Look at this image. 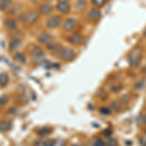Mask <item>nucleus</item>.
I'll list each match as a JSON object with an SVG mask.
<instances>
[{
  "label": "nucleus",
  "instance_id": "7ed1b4c3",
  "mask_svg": "<svg viewBox=\"0 0 146 146\" xmlns=\"http://www.w3.org/2000/svg\"><path fill=\"white\" fill-rule=\"evenodd\" d=\"M100 16H101V13H100V8L95 7V8L91 9V10L88 12V14H87V19H88L89 21H91V22H96V21H98L100 19Z\"/></svg>",
  "mask_w": 146,
  "mask_h": 146
},
{
  "label": "nucleus",
  "instance_id": "20e7f679",
  "mask_svg": "<svg viewBox=\"0 0 146 146\" xmlns=\"http://www.w3.org/2000/svg\"><path fill=\"white\" fill-rule=\"evenodd\" d=\"M77 25V21L74 20L73 18H68L66 20L63 22L62 23V28L64 31L66 32H69V31H72Z\"/></svg>",
  "mask_w": 146,
  "mask_h": 146
},
{
  "label": "nucleus",
  "instance_id": "aec40b11",
  "mask_svg": "<svg viewBox=\"0 0 146 146\" xmlns=\"http://www.w3.org/2000/svg\"><path fill=\"white\" fill-rule=\"evenodd\" d=\"M106 1L107 0H92V3L96 8H100V7H103L106 4Z\"/></svg>",
  "mask_w": 146,
  "mask_h": 146
},
{
  "label": "nucleus",
  "instance_id": "72a5a7b5",
  "mask_svg": "<svg viewBox=\"0 0 146 146\" xmlns=\"http://www.w3.org/2000/svg\"><path fill=\"white\" fill-rule=\"evenodd\" d=\"M44 1H46V2H50V1H52V0H44Z\"/></svg>",
  "mask_w": 146,
  "mask_h": 146
},
{
  "label": "nucleus",
  "instance_id": "dca6fc26",
  "mask_svg": "<svg viewBox=\"0 0 146 146\" xmlns=\"http://www.w3.org/2000/svg\"><path fill=\"white\" fill-rule=\"evenodd\" d=\"M87 1L86 0H78V1L75 3V9L78 11H83L87 8Z\"/></svg>",
  "mask_w": 146,
  "mask_h": 146
},
{
  "label": "nucleus",
  "instance_id": "6ab92c4d",
  "mask_svg": "<svg viewBox=\"0 0 146 146\" xmlns=\"http://www.w3.org/2000/svg\"><path fill=\"white\" fill-rule=\"evenodd\" d=\"M14 58H15V60H17V62L20 63H25V60H27L25 56L23 55V53H17L15 56H14Z\"/></svg>",
  "mask_w": 146,
  "mask_h": 146
},
{
  "label": "nucleus",
  "instance_id": "f03ea898",
  "mask_svg": "<svg viewBox=\"0 0 146 146\" xmlns=\"http://www.w3.org/2000/svg\"><path fill=\"white\" fill-rule=\"evenodd\" d=\"M75 56H76V54L71 48H63L58 54V58L62 60L63 62H70L75 58Z\"/></svg>",
  "mask_w": 146,
  "mask_h": 146
},
{
  "label": "nucleus",
  "instance_id": "b1692460",
  "mask_svg": "<svg viewBox=\"0 0 146 146\" xmlns=\"http://www.w3.org/2000/svg\"><path fill=\"white\" fill-rule=\"evenodd\" d=\"M44 146H55V140L48 139V140L44 141Z\"/></svg>",
  "mask_w": 146,
  "mask_h": 146
},
{
  "label": "nucleus",
  "instance_id": "cd10ccee",
  "mask_svg": "<svg viewBox=\"0 0 146 146\" xmlns=\"http://www.w3.org/2000/svg\"><path fill=\"white\" fill-rule=\"evenodd\" d=\"M35 146H44V142L41 140H37L36 142H35Z\"/></svg>",
  "mask_w": 146,
  "mask_h": 146
},
{
  "label": "nucleus",
  "instance_id": "a878e982",
  "mask_svg": "<svg viewBox=\"0 0 146 146\" xmlns=\"http://www.w3.org/2000/svg\"><path fill=\"white\" fill-rule=\"evenodd\" d=\"M6 102H7V98H6L5 96H0V105H4V104H6Z\"/></svg>",
  "mask_w": 146,
  "mask_h": 146
},
{
  "label": "nucleus",
  "instance_id": "7c9ffc66",
  "mask_svg": "<svg viewBox=\"0 0 146 146\" xmlns=\"http://www.w3.org/2000/svg\"><path fill=\"white\" fill-rule=\"evenodd\" d=\"M68 1H69V0H58V3H62V2H66V3H67Z\"/></svg>",
  "mask_w": 146,
  "mask_h": 146
},
{
  "label": "nucleus",
  "instance_id": "f8f14e48",
  "mask_svg": "<svg viewBox=\"0 0 146 146\" xmlns=\"http://www.w3.org/2000/svg\"><path fill=\"white\" fill-rule=\"evenodd\" d=\"M22 46V41L20 39H14L10 42V45H9V49L11 51H16L18 49H20V47Z\"/></svg>",
  "mask_w": 146,
  "mask_h": 146
},
{
  "label": "nucleus",
  "instance_id": "412c9836",
  "mask_svg": "<svg viewBox=\"0 0 146 146\" xmlns=\"http://www.w3.org/2000/svg\"><path fill=\"white\" fill-rule=\"evenodd\" d=\"M51 131H52V129L49 128H42L38 131V135L40 136H46V135H50Z\"/></svg>",
  "mask_w": 146,
  "mask_h": 146
},
{
  "label": "nucleus",
  "instance_id": "39448f33",
  "mask_svg": "<svg viewBox=\"0 0 146 146\" xmlns=\"http://www.w3.org/2000/svg\"><path fill=\"white\" fill-rule=\"evenodd\" d=\"M38 41L41 44H44V45L48 46L53 43L54 38L50 33H48V32H43V33H41L38 36Z\"/></svg>",
  "mask_w": 146,
  "mask_h": 146
},
{
  "label": "nucleus",
  "instance_id": "1a4fd4ad",
  "mask_svg": "<svg viewBox=\"0 0 146 146\" xmlns=\"http://www.w3.org/2000/svg\"><path fill=\"white\" fill-rule=\"evenodd\" d=\"M56 10L60 12V14H67L70 12V5L66 2H62V3H58L56 6Z\"/></svg>",
  "mask_w": 146,
  "mask_h": 146
},
{
  "label": "nucleus",
  "instance_id": "423d86ee",
  "mask_svg": "<svg viewBox=\"0 0 146 146\" xmlns=\"http://www.w3.org/2000/svg\"><path fill=\"white\" fill-rule=\"evenodd\" d=\"M62 23V18L58 16H53L47 21V27L49 28H56L58 27Z\"/></svg>",
  "mask_w": 146,
  "mask_h": 146
},
{
  "label": "nucleus",
  "instance_id": "473e14b6",
  "mask_svg": "<svg viewBox=\"0 0 146 146\" xmlns=\"http://www.w3.org/2000/svg\"><path fill=\"white\" fill-rule=\"evenodd\" d=\"M143 122H144V123L146 124V115L144 116V118H143Z\"/></svg>",
  "mask_w": 146,
  "mask_h": 146
},
{
  "label": "nucleus",
  "instance_id": "f704fd0d",
  "mask_svg": "<svg viewBox=\"0 0 146 146\" xmlns=\"http://www.w3.org/2000/svg\"><path fill=\"white\" fill-rule=\"evenodd\" d=\"M72 146H79V145H77V144H74V145H72Z\"/></svg>",
  "mask_w": 146,
  "mask_h": 146
},
{
  "label": "nucleus",
  "instance_id": "393cba45",
  "mask_svg": "<svg viewBox=\"0 0 146 146\" xmlns=\"http://www.w3.org/2000/svg\"><path fill=\"white\" fill-rule=\"evenodd\" d=\"M100 112L102 113V114H104V115H109L111 111H110V110L108 109V108L103 107V108H101V109H100Z\"/></svg>",
  "mask_w": 146,
  "mask_h": 146
},
{
  "label": "nucleus",
  "instance_id": "c9c22d12",
  "mask_svg": "<svg viewBox=\"0 0 146 146\" xmlns=\"http://www.w3.org/2000/svg\"><path fill=\"white\" fill-rule=\"evenodd\" d=\"M145 135H146V131H145Z\"/></svg>",
  "mask_w": 146,
  "mask_h": 146
},
{
  "label": "nucleus",
  "instance_id": "bb28decb",
  "mask_svg": "<svg viewBox=\"0 0 146 146\" xmlns=\"http://www.w3.org/2000/svg\"><path fill=\"white\" fill-rule=\"evenodd\" d=\"M107 146H116V140H115V139H110L107 142Z\"/></svg>",
  "mask_w": 146,
  "mask_h": 146
},
{
  "label": "nucleus",
  "instance_id": "9b49d317",
  "mask_svg": "<svg viewBox=\"0 0 146 146\" xmlns=\"http://www.w3.org/2000/svg\"><path fill=\"white\" fill-rule=\"evenodd\" d=\"M12 127V123L8 120H3V121L0 122V131L4 133V131H7L11 129Z\"/></svg>",
  "mask_w": 146,
  "mask_h": 146
},
{
  "label": "nucleus",
  "instance_id": "0eeeda50",
  "mask_svg": "<svg viewBox=\"0 0 146 146\" xmlns=\"http://www.w3.org/2000/svg\"><path fill=\"white\" fill-rule=\"evenodd\" d=\"M68 41L72 45H80L83 42V36L80 33H72L68 37Z\"/></svg>",
  "mask_w": 146,
  "mask_h": 146
},
{
  "label": "nucleus",
  "instance_id": "9d476101",
  "mask_svg": "<svg viewBox=\"0 0 146 146\" xmlns=\"http://www.w3.org/2000/svg\"><path fill=\"white\" fill-rule=\"evenodd\" d=\"M39 16L36 12L34 11H29L28 13H27V22L29 23H34L38 21Z\"/></svg>",
  "mask_w": 146,
  "mask_h": 146
},
{
  "label": "nucleus",
  "instance_id": "2f4dec72",
  "mask_svg": "<svg viewBox=\"0 0 146 146\" xmlns=\"http://www.w3.org/2000/svg\"><path fill=\"white\" fill-rule=\"evenodd\" d=\"M143 35H144V36L146 37V27L144 28V31H143Z\"/></svg>",
  "mask_w": 146,
  "mask_h": 146
},
{
  "label": "nucleus",
  "instance_id": "2eb2a0df",
  "mask_svg": "<svg viewBox=\"0 0 146 146\" xmlns=\"http://www.w3.org/2000/svg\"><path fill=\"white\" fill-rule=\"evenodd\" d=\"M4 23H5V27L8 28V29L14 30L17 28V23H16V21L13 20V19H7Z\"/></svg>",
  "mask_w": 146,
  "mask_h": 146
},
{
  "label": "nucleus",
  "instance_id": "4be33fe9",
  "mask_svg": "<svg viewBox=\"0 0 146 146\" xmlns=\"http://www.w3.org/2000/svg\"><path fill=\"white\" fill-rule=\"evenodd\" d=\"M92 146H105V143L101 138H96V139L94 141V143Z\"/></svg>",
  "mask_w": 146,
  "mask_h": 146
},
{
  "label": "nucleus",
  "instance_id": "4468645a",
  "mask_svg": "<svg viewBox=\"0 0 146 146\" xmlns=\"http://www.w3.org/2000/svg\"><path fill=\"white\" fill-rule=\"evenodd\" d=\"M47 49H48L49 51L52 52V53H58V52H60V50H62V45L58 43H52L50 44V45L47 46Z\"/></svg>",
  "mask_w": 146,
  "mask_h": 146
},
{
  "label": "nucleus",
  "instance_id": "f3484780",
  "mask_svg": "<svg viewBox=\"0 0 146 146\" xmlns=\"http://www.w3.org/2000/svg\"><path fill=\"white\" fill-rule=\"evenodd\" d=\"M9 78H8V75L6 73H0V86L4 87L8 84Z\"/></svg>",
  "mask_w": 146,
  "mask_h": 146
},
{
  "label": "nucleus",
  "instance_id": "6e6552de",
  "mask_svg": "<svg viewBox=\"0 0 146 146\" xmlns=\"http://www.w3.org/2000/svg\"><path fill=\"white\" fill-rule=\"evenodd\" d=\"M53 10H54L53 6H51L50 4H48V3L42 4L38 8L39 13L42 14V15H49V14H51L52 12H53Z\"/></svg>",
  "mask_w": 146,
  "mask_h": 146
},
{
  "label": "nucleus",
  "instance_id": "a211bd4d",
  "mask_svg": "<svg viewBox=\"0 0 146 146\" xmlns=\"http://www.w3.org/2000/svg\"><path fill=\"white\" fill-rule=\"evenodd\" d=\"M12 0H0V10L5 11L11 5Z\"/></svg>",
  "mask_w": 146,
  "mask_h": 146
},
{
  "label": "nucleus",
  "instance_id": "ddd939ff",
  "mask_svg": "<svg viewBox=\"0 0 146 146\" xmlns=\"http://www.w3.org/2000/svg\"><path fill=\"white\" fill-rule=\"evenodd\" d=\"M44 60H45V54L43 52H40L36 55H33V58H32V62L34 63H42Z\"/></svg>",
  "mask_w": 146,
  "mask_h": 146
},
{
  "label": "nucleus",
  "instance_id": "c756f323",
  "mask_svg": "<svg viewBox=\"0 0 146 146\" xmlns=\"http://www.w3.org/2000/svg\"><path fill=\"white\" fill-rule=\"evenodd\" d=\"M142 85H143V82H142V81H140L139 83H137V84H136V88L140 89L141 87H142Z\"/></svg>",
  "mask_w": 146,
  "mask_h": 146
},
{
  "label": "nucleus",
  "instance_id": "f257e3e1",
  "mask_svg": "<svg viewBox=\"0 0 146 146\" xmlns=\"http://www.w3.org/2000/svg\"><path fill=\"white\" fill-rule=\"evenodd\" d=\"M141 60V50L139 48H136L131 53L129 56V62L131 67H135L139 64Z\"/></svg>",
  "mask_w": 146,
  "mask_h": 146
},
{
  "label": "nucleus",
  "instance_id": "5701e85b",
  "mask_svg": "<svg viewBox=\"0 0 146 146\" xmlns=\"http://www.w3.org/2000/svg\"><path fill=\"white\" fill-rule=\"evenodd\" d=\"M19 21L22 23H25L27 22V14H21V15H19Z\"/></svg>",
  "mask_w": 146,
  "mask_h": 146
},
{
  "label": "nucleus",
  "instance_id": "c85d7f7f",
  "mask_svg": "<svg viewBox=\"0 0 146 146\" xmlns=\"http://www.w3.org/2000/svg\"><path fill=\"white\" fill-rule=\"evenodd\" d=\"M16 12H17V10H16V8H12L10 12H9V15H15Z\"/></svg>",
  "mask_w": 146,
  "mask_h": 146
}]
</instances>
